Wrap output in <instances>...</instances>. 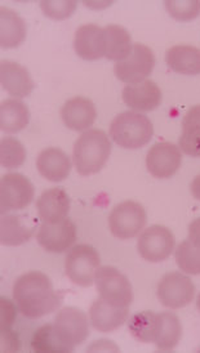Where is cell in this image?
Returning <instances> with one entry per match:
<instances>
[{
  "label": "cell",
  "mask_w": 200,
  "mask_h": 353,
  "mask_svg": "<svg viewBox=\"0 0 200 353\" xmlns=\"http://www.w3.org/2000/svg\"><path fill=\"white\" fill-rule=\"evenodd\" d=\"M191 194L192 196L195 197L197 200L200 201V174L199 176H195L194 181L191 182Z\"/></svg>",
  "instance_id": "cell-37"
},
{
  "label": "cell",
  "mask_w": 200,
  "mask_h": 353,
  "mask_svg": "<svg viewBox=\"0 0 200 353\" xmlns=\"http://www.w3.org/2000/svg\"><path fill=\"white\" fill-rule=\"evenodd\" d=\"M74 50L83 59L94 61L105 57L106 39L105 29L94 23L81 25L74 37Z\"/></svg>",
  "instance_id": "cell-15"
},
{
  "label": "cell",
  "mask_w": 200,
  "mask_h": 353,
  "mask_svg": "<svg viewBox=\"0 0 200 353\" xmlns=\"http://www.w3.org/2000/svg\"><path fill=\"white\" fill-rule=\"evenodd\" d=\"M148 214L145 208L137 201H123L111 210L109 228L111 234L120 240H128L139 236L146 226Z\"/></svg>",
  "instance_id": "cell-7"
},
{
  "label": "cell",
  "mask_w": 200,
  "mask_h": 353,
  "mask_svg": "<svg viewBox=\"0 0 200 353\" xmlns=\"http://www.w3.org/2000/svg\"><path fill=\"white\" fill-rule=\"evenodd\" d=\"M35 190L29 178L21 173H8L0 179V210L8 213L30 205Z\"/></svg>",
  "instance_id": "cell-10"
},
{
  "label": "cell",
  "mask_w": 200,
  "mask_h": 353,
  "mask_svg": "<svg viewBox=\"0 0 200 353\" xmlns=\"http://www.w3.org/2000/svg\"><path fill=\"white\" fill-rule=\"evenodd\" d=\"M103 29H105V39H106L105 57L115 62H120L127 59L133 48L128 30L120 25H108Z\"/></svg>",
  "instance_id": "cell-27"
},
{
  "label": "cell",
  "mask_w": 200,
  "mask_h": 353,
  "mask_svg": "<svg viewBox=\"0 0 200 353\" xmlns=\"http://www.w3.org/2000/svg\"><path fill=\"white\" fill-rule=\"evenodd\" d=\"M174 259L182 272L188 275H200V249L190 240H185L177 246Z\"/></svg>",
  "instance_id": "cell-30"
},
{
  "label": "cell",
  "mask_w": 200,
  "mask_h": 353,
  "mask_svg": "<svg viewBox=\"0 0 200 353\" xmlns=\"http://www.w3.org/2000/svg\"><path fill=\"white\" fill-rule=\"evenodd\" d=\"M78 3L74 0L69 1H41L40 8L44 12L46 16H48L53 20H65L70 17L71 14L77 10Z\"/></svg>",
  "instance_id": "cell-33"
},
{
  "label": "cell",
  "mask_w": 200,
  "mask_h": 353,
  "mask_svg": "<svg viewBox=\"0 0 200 353\" xmlns=\"http://www.w3.org/2000/svg\"><path fill=\"white\" fill-rule=\"evenodd\" d=\"M13 301L22 316L37 320L57 311L62 303V294L54 290L48 276L31 271L16 280Z\"/></svg>",
  "instance_id": "cell-1"
},
{
  "label": "cell",
  "mask_w": 200,
  "mask_h": 353,
  "mask_svg": "<svg viewBox=\"0 0 200 353\" xmlns=\"http://www.w3.org/2000/svg\"><path fill=\"white\" fill-rule=\"evenodd\" d=\"M155 66L154 52L145 44L136 43L130 56L114 66L115 77L120 81L128 84H137L143 80H148Z\"/></svg>",
  "instance_id": "cell-8"
},
{
  "label": "cell",
  "mask_w": 200,
  "mask_h": 353,
  "mask_svg": "<svg viewBox=\"0 0 200 353\" xmlns=\"http://www.w3.org/2000/svg\"><path fill=\"white\" fill-rule=\"evenodd\" d=\"M158 326V314L143 311L133 314L128 320V330L132 336L141 343H154Z\"/></svg>",
  "instance_id": "cell-28"
},
{
  "label": "cell",
  "mask_w": 200,
  "mask_h": 353,
  "mask_svg": "<svg viewBox=\"0 0 200 353\" xmlns=\"http://www.w3.org/2000/svg\"><path fill=\"white\" fill-rule=\"evenodd\" d=\"M53 327L68 352H72L90 335L88 317L77 307H65L59 311Z\"/></svg>",
  "instance_id": "cell-6"
},
{
  "label": "cell",
  "mask_w": 200,
  "mask_h": 353,
  "mask_svg": "<svg viewBox=\"0 0 200 353\" xmlns=\"http://www.w3.org/2000/svg\"><path fill=\"white\" fill-rule=\"evenodd\" d=\"M0 83L1 88L17 99L28 97L35 87L28 69L7 59L0 63Z\"/></svg>",
  "instance_id": "cell-16"
},
{
  "label": "cell",
  "mask_w": 200,
  "mask_h": 353,
  "mask_svg": "<svg viewBox=\"0 0 200 353\" xmlns=\"http://www.w3.org/2000/svg\"><path fill=\"white\" fill-rule=\"evenodd\" d=\"M0 310H1V323H0V330L7 332L12 330V325L16 320V307L7 298L0 299Z\"/></svg>",
  "instance_id": "cell-34"
},
{
  "label": "cell",
  "mask_w": 200,
  "mask_h": 353,
  "mask_svg": "<svg viewBox=\"0 0 200 353\" xmlns=\"http://www.w3.org/2000/svg\"><path fill=\"white\" fill-rule=\"evenodd\" d=\"M182 338V325L177 314L173 312L158 314V326L154 344L160 351L176 348Z\"/></svg>",
  "instance_id": "cell-25"
},
{
  "label": "cell",
  "mask_w": 200,
  "mask_h": 353,
  "mask_svg": "<svg viewBox=\"0 0 200 353\" xmlns=\"http://www.w3.org/2000/svg\"><path fill=\"white\" fill-rule=\"evenodd\" d=\"M61 118L65 125L72 130H88L97 118L94 103L86 97H74L61 108Z\"/></svg>",
  "instance_id": "cell-17"
},
{
  "label": "cell",
  "mask_w": 200,
  "mask_h": 353,
  "mask_svg": "<svg viewBox=\"0 0 200 353\" xmlns=\"http://www.w3.org/2000/svg\"><path fill=\"white\" fill-rule=\"evenodd\" d=\"M109 136L120 148L136 150L150 142L154 127L146 115L137 111H126L111 121Z\"/></svg>",
  "instance_id": "cell-3"
},
{
  "label": "cell",
  "mask_w": 200,
  "mask_h": 353,
  "mask_svg": "<svg viewBox=\"0 0 200 353\" xmlns=\"http://www.w3.org/2000/svg\"><path fill=\"white\" fill-rule=\"evenodd\" d=\"M100 298L115 307L128 308L133 302V289L128 277L115 267H100L94 277Z\"/></svg>",
  "instance_id": "cell-5"
},
{
  "label": "cell",
  "mask_w": 200,
  "mask_h": 353,
  "mask_svg": "<svg viewBox=\"0 0 200 353\" xmlns=\"http://www.w3.org/2000/svg\"><path fill=\"white\" fill-rule=\"evenodd\" d=\"M20 348V343L17 335L12 330L1 332V351H17Z\"/></svg>",
  "instance_id": "cell-35"
},
{
  "label": "cell",
  "mask_w": 200,
  "mask_h": 353,
  "mask_svg": "<svg viewBox=\"0 0 200 353\" xmlns=\"http://www.w3.org/2000/svg\"><path fill=\"white\" fill-rule=\"evenodd\" d=\"M128 308L115 307L102 298L94 301L90 308V321L92 326L101 333H111L128 320Z\"/></svg>",
  "instance_id": "cell-18"
},
{
  "label": "cell",
  "mask_w": 200,
  "mask_h": 353,
  "mask_svg": "<svg viewBox=\"0 0 200 353\" xmlns=\"http://www.w3.org/2000/svg\"><path fill=\"white\" fill-rule=\"evenodd\" d=\"M31 348L39 353H68L54 332L53 324L44 325L34 333Z\"/></svg>",
  "instance_id": "cell-29"
},
{
  "label": "cell",
  "mask_w": 200,
  "mask_h": 353,
  "mask_svg": "<svg viewBox=\"0 0 200 353\" xmlns=\"http://www.w3.org/2000/svg\"><path fill=\"white\" fill-rule=\"evenodd\" d=\"M189 240L200 249V218L194 219L189 226Z\"/></svg>",
  "instance_id": "cell-36"
},
{
  "label": "cell",
  "mask_w": 200,
  "mask_h": 353,
  "mask_svg": "<svg viewBox=\"0 0 200 353\" xmlns=\"http://www.w3.org/2000/svg\"><path fill=\"white\" fill-rule=\"evenodd\" d=\"M197 307H198V311L200 312V294L198 295V299H197Z\"/></svg>",
  "instance_id": "cell-38"
},
{
  "label": "cell",
  "mask_w": 200,
  "mask_h": 353,
  "mask_svg": "<svg viewBox=\"0 0 200 353\" xmlns=\"http://www.w3.org/2000/svg\"><path fill=\"white\" fill-rule=\"evenodd\" d=\"M179 145L186 155L200 157V105L191 108L182 120Z\"/></svg>",
  "instance_id": "cell-26"
},
{
  "label": "cell",
  "mask_w": 200,
  "mask_h": 353,
  "mask_svg": "<svg viewBox=\"0 0 200 353\" xmlns=\"http://www.w3.org/2000/svg\"><path fill=\"white\" fill-rule=\"evenodd\" d=\"M157 295L164 307L179 310L191 303L195 295V286L190 277L181 272H170L161 277Z\"/></svg>",
  "instance_id": "cell-11"
},
{
  "label": "cell",
  "mask_w": 200,
  "mask_h": 353,
  "mask_svg": "<svg viewBox=\"0 0 200 353\" xmlns=\"http://www.w3.org/2000/svg\"><path fill=\"white\" fill-rule=\"evenodd\" d=\"M37 222L23 214H3L0 221V241L6 246H19L35 234Z\"/></svg>",
  "instance_id": "cell-19"
},
{
  "label": "cell",
  "mask_w": 200,
  "mask_h": 353,
  "mask_svg": "<svg viewBox=\"0 0 200 353\" xmlns=\"http://www.w3.org/2000/svg\"><path fill=\"white\" fill-rule=\"evenodd\" d=\"M30 111L20 99H4L0 105V129L7 134L19 133L28 127Z\"/></svg>",
  "instance_id": "cell-23"
},
{
  "label": "cell",
  "mask_w": 200,
  "mask_h": 353,
  "mask_svg": "<svg viewBox=\"0 0 200 353\" xmlns=\"http://www.w3.org/2000/svg\"><path fill=\"white\" fill-rule=\"evenodd\" d=\"M26 38V25L20 14L7 7L0 8V46L16 48Z\"/></svg>",
  "instance_id": "cell-24"
},
{
  "label": "cell",
  "mask_w": 200,
  "mask_h": 353,
  "mask_svg": "<svg viewBox=\"0 0 200 353\" xmlns=\"http://www.w3.org/2000/svg\"><path fill=\"white\" fill-rule=\"evenodd\" d=\"M166 62L177 74L199 75L200 50L194 46H173L166 53Z\"/></svg>",
  "instance_id": "cell-22"
},
{
  "label": "cell",
  "mask_w": 200,
  "mask_h": 353,
  "mask_svg": "<svg viewBox=\"0 0 200 353\" xmlns=\"http://www.w3.org/2000/svg\"><path fill=\"white\" fill-rule=\"evenodd\" d=\"M110 154L109 136L101 129H88L74 143L72 161L80 176H90L105 167Z\"/></svg>",
  "instance_id": "cell-2"
},
{
  "label": "cell",
  "mask_w": 200,
  "mask_h": 353,
  "mask_svg": "<svg viewBox=\"0 0 200 353\" xmlns=\"http://www.w3.org/2000/svg\"><path fill=\"white\" fill-rule=\"evenodd\" d=\"M181 163V148L170 142L155 143L146 157V168L149 173L159 179H166L176 174L180 169Z\"/></svg>",
  "instance_id": "cell-13"
},
{
  "label": "cell",
  "mask_w": 200,
  "mask_h": 353,
  "mask_svg": "<svg viewBox=\"0 0 200 353\" xmlns=\"http://www.w3.org/2000/svg\"><path fill=\"white\" fill-rule=\"evenodd\" d=\"M77 226L69 218L59 222H41L37 240L39 245L50 253H63L71 249L77 241Z\"/></svg>",
  "instance_id": "cell-12"
},
{
  "label": "cell",
  "mask_w": 200,
  "mask_h": 353,
  "mask_svg": "<svg viewBox=\"0 0 200 353\" xmlns=\"http://www.w3.org/2000/svg\"><path fill=\"white\" fill-rule=\"evenodd\" d=\"M37 209L41 222L53 223L68 218L70 210V199L60 187L50 188L40 195Z\"/></svg>",
  "instance_id": "cell-20"
},
{
  "label": "cell",
  "mask_w": 200,
  "mask_h": 353,
  "mask_svg": "<svg viewBox=\"0 0 200 353\" xmlns=\"http://www.w3.org/2000/svg\"><path fill=\"white\" fill-rule=\"evenodd\" d=\"M26 160V150L17 138L4 137L0 142V164L6 169L20 168Z\"/></svg>",
  "instance_id": "cell-31"
},
{
  "label": "cell",
  "mask_w": 200,
  "mask_h": 353,
  "mask_svg": "<svg viewBox=\"0 0 200 353\" xmlns=\"http://www.w3.org/2000/svg\"><path fill=\"white\" fill-rule=\"evenodd\" d=\"M166 8L174 20L186 22L200 14V0H170L166 1Z\"/></svg>",
  "instance_id": "cell-32"
},
{
  "label": "cell",
  "mask_w": 200,
  "mask_h": 353,
  "mask_svg": "<svg viewBox=\"0 0 200 353\" xmlns=\"http://www.w3.org/2000/svg\"><path fill=\"white\" fill-rule=\"evenodd\" d=\"M37 168L46 179L52 182H61L70 174V157L60 148H46L37 159Z\"/></svg>",
  "instance_id": "cell-21"
},
{
  "label": "cell",
  "mask_w": 200,
  "mask_h": 353,
  "mask_svg": "<svg viewBox=\"0 0 200 353\" xmlns=\"http://www.w3.org/2000/svg\"><path fill=\"white\" fill-rule=\"evenodd\" d=\"M176 246V239L170 228L160 225H154L142 231L137 249L141 256L151 262L159 263L170 258Z\"/></svg>",
  "instance_id": "cell-9"
},
{
  "label": "cell",
  "mask_w": 200,
  "mask_h": 353,
  "mask_svg": "<svg viewBox=\"0 0 200 353\" xmlns=\"http://www.w3.org/2000/svg\"><path fill=\"white\" fill-rule=\"evenodd\" d=\"M100 263V254L93 246L79 244L72 246L66 254L65 272L71 283L87 288L94 283Z\"/></svg>",
  "instance_id": "cell-4"
},
{
  "label": "cell",
  "mask_w": 200,
  "mask_h": 353,
  "mask_svg": "<svg viewBox=\"0 0 200 353\" xmlns=\"http://www.w3.org/2000/svg\"><path fill=\"white\" fill-rule=\"evenodd\" d=\"M121 97L128 108L137 112H148L159 108L163 94L155 81L143 80L137 84L126 85Z\"/></svg>",
  "instance_id": "cell-14"
}]
</instances>
